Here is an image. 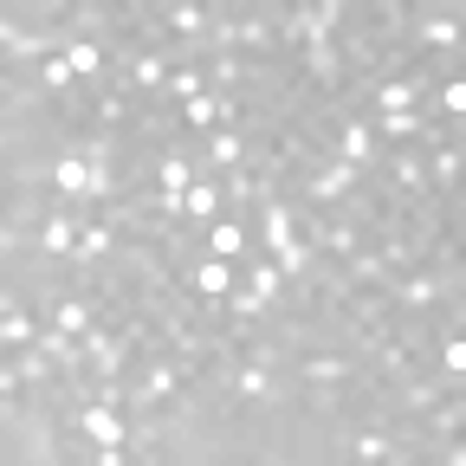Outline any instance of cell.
Here are the masks:
<instances>
[{
    "label": "cell",
    "instance_id": "5bb4252c",
    "mask_svg": "<svg viewBox=\"0 0 466 466\" xmlns=\"http://www.w3.org/2000/svg\"><path fill=\"white\" fill-rule=\"evenodd\" d=\"M175 110L182 104H195V97H208V72L195 66V58H175V72H168V91H162Z\"/></svg>",
    "mask_w": 466,
    "mask_h": 466
},
{
    "label": "cell",
    "instance_id": "2e32d148",
    "mask_svg": "<svg viewBox=\"0 0 466 466\" xmlns=\"http://www.w3.org/2000/svg\"><path fill=\"white\" fill-rule=\"evenodd\" d=\"M182 208H188V227H214L227 208H220V182H195L188 195H182Z\"/></svg>",
    "mask_w": 466,
    "mask_h": 466
},
{
    "label": "cell",
    "instance_id": "4fadbf2b",
    "mask_svg": "<svg viewBox=\"0 0 466 466\" xmlns=\"http://www.w3.org/2000/svg\"><path fill=\"white\" fill-rule=\"evenodd\" d=\"M240 285H247V291H259V299H266L272 311H279V299H285V272H279L266 253H253V259L240 266Z\"/></svg>",
    "mask_w": 466,
    "mask_h": 466
},
{
    "label": "cell",
    "instance_id": "7c38bea8",
    "mask_svg": "<svg viewBox=\"0 0 466 466\" xmlns=\"http://www.w3.org/2000/svg\"><path fill=\"white\" fill-rule=\"evenodd\" d=\"M460 168H466V143L428 149V195H460Z\"/></svg>",
    "mask_w": 466,
    "mask_h": 466
},
{
    "label": "cell",
    "instance_id": "9a60e30c",
    "mask_svg": "<svg viewBox=\"0 0 466 466\" xmlns=\"http://www.w3.org/2000/svg\"><path fill=\"white\" fill-rule=\"evenodd\" d=\"M460 428H466V395L447 389V395L428 408V415H421V434H460Z\"/></svg>",
    "mask_w": 466,
    "mask_h": 466
},
{
    "label": "cell",
    "instance_id": "8992f818",
    "mask_svg": "<svg viewBox=\"0 0 466 466\" xmlns=\"http://www.w3.org/2000/svg\"><path fill=\"white\" fill-rule=\"evenodd\" d=\"M330 156H343V162H357V168H382V143H376V124L357 110V116H343L337 124V137H330Z\"/></svg>",
    "mask_w": 466,
    "mask_h": 466
},
{
    "label": "cell",
    "instance_id": "ba28073f",
    "mask_svg": "<svg viewBox=\"0 0 466 466\" xmlns=\"http://www.w3.org/2000/svg\"><path fill=\"white\" fill-rule=\"evenodd\" d=\"M201 240H208V253L214 259H233V266H247L259 247H253V220H240V214H220L214 227H201Z\"/></svg>",
    "mask_w": 466,
    "mask_h": 466
},
{
    "label": "cell",
    "instance_id": "8fae6325",
    "mask_svg": "<svg viewBox=\"0 0 466 466\" xmlns=\"http://www.w3.org/2000/svg\"><path fill=\"white\" fill-rule=\"evenodd\" d=\"M137 97H124V91H97L91 97V130H110V137H130L137 130Z\"/></svg>",
    "mask_w": 466,
    "mask_h": 466
},
{
    "label": "cell",
    "instance_id": "5b68a950",
    "mask_svg": "<svg viewBox=\"0 0 466 466\" xmlns=\"http://www.w3.org/2000/svg\"><path fill=\"white\" fill-rule=\"evenodd\" d=\"M91 195H97L91 162H85L72 143H58V156H52V201H85V208H97Z\"/></svg>",
    "mask_w": 466,
    "mask_h": 466
},
{
    "label": "cell",
    "instance_id": "52a82bcc",
    "mask_svg": "<svg viewBox=\"0 0 466 466\" xmlns=\"http://www.w3.org/2000/svg\"><path fill=\"white\" fill-rule=\"evenodd\" d=\"M382 182H389L401 201H421V195H428V149H421V143L389 149V156H382Z\"/></svg>",
    "mask_w": 466,
    "mask_h": 466
},
{
    "label": "cell",
    "instance_id": "9c48e42d",
    "mask_svg": "<svg viewBox=\"0 0 466 466\" xmlns=\"http://www.w3.org/2000/svg\"><path fill=\"white\" fill-rule=\"evenodd\" d=\"M182 285L195 291V299H227V291L240 285V266H233V259H214V253H201V259L182 272Z\"/></svg>",
    "mask_w": 466,
    "mask_h": 466
},
{
    "label": "cell",
    "instance_id": "ac0fdd59",
    "mask_svg": "<svg viewBox=\"0 0 466 466\" xmlns=\"http://www.w3.org/2000/svg\"><path fill=\"white\" fill-rule=\"evenodd\" d=\"M214 124H220V116H214V91L195 97V104H182V130H188V137H208Z\"/></svg>",
    "mask_w": 466,
    "mask_h": 466
},
{
    "label": "cell",
    "instance_id": "30bf717a",
    "mask_svg": "<svg viewBox=\"0 0 466 466\" xmlns=\"http://www.w3.org/2000/svg\"><path fill=\"white\" fill-rule=\"evenodd\" d=\"M428 116H434V110H382V116H370L382 156H389V149H408V143H421V137H428Z\"/></svg>",
    "mask_w": 466,
    "mask_h": 466
},
{
    "label": "cell",
    "instance_id": "3957f363",
    "mask_svg": "<svg viewBox=\"0 0 466 466\" xmlns=\"http://www.w3.org/2000/svg\"><path fill=\"white\" fill-rule=\"evenodd\" d=\"M357 357H350L343 343H318V350H299L291 357V382H305V389H337V382H357Z\"/></svg>",
    "mask_w": 466,
    "mask_h": 466
},
{
    "label": "cell",
    "instance_id": "277c9868",
    "mask_svg": "<svg viewBox=\"0 0 466 466\" xmlns=\"http://www.w3.org/2000/svg\"><path fill=\"white\" fill-rule=\"evenodd\" d=\"M363 175L370 168H357V162H343V156H324L311 175H305V188H299V201H311V208H343L350 195L363 188Z\"/></svg>",
    "mask_w": 466,
    "mask_h": 466
},
{
    "label": "cell",
    "instance_id": "7a4b0ae2",
    "mask_svg": "<svg viewBox=\"0 0 466 466\" xmlns=\"http://www.w3.org/2000/svg\"><path fill=\"white\" fill-rule=\"evenodd\" d=\"M66 33H39V26H20V14L7 7L0 14V58H7V72H39L46 58L58 52Z\"/></svg>",
    "mask_w": 466,
    "mask_h": 466
},
{
    "label": "cell",
    "instance_id": "e0dca14e",
    "mask_svg": "<svg viewBox=\"0 0 466 466\" xmlns=\"http://www.w3.org/2000/svg\"><path fill=\"white\" fill-rule=\"evenodd\" d=\"M39 85H46V97H66V91H78V72L66 66V52H52L46 66H39Z\"/></svg>",
    "mask_w": 466,
    "mask_h": 466
},
{
    "label": "cell",
    "instance_id": "6da1fadb",
    "mask_svg": "<svg viewBox=\"0 0 466 466\" xmlns=\"http://www.w3.org/2000/svg\"><path fill=\"white\" fill-rule=\"evenodd\" d=\"M460 20H466L460 0H428V7H415V20H408V46H415L421 58L460 52Z\"/></svg>",
    "mask_w": 466,
    "mask_h": 466
}]
</instances>
